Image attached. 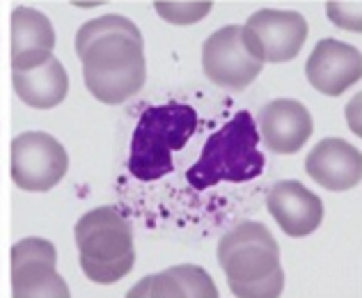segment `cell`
<instances>
[{
	"instance_id": "277c9868",
	"label": "cell",
	"mask_w": 362,
	"mask_h": 298,
	"mask_svg": "<svg viewBox=\"0 0 362 298\" xmlns=\"http://www.w3.org/2000/svg\"><path fill=\"white\" fill-rule=\"evenodd\" d=\"M197 129V113L186 103L151 105L140 115L131 138L129 170L140 181H156L175 170L179 151Z\"/></svg>"
},
{
	"instance_id": "ac0fdd59",
	"label": "cell",
	"mask_w": 362,
	"mask_h": 298,
	"mask_svg": "<svg viewBox=\"0 0 362 298\" xmlns=\"http://www.w3.org/2000/svg\"><path fill=\"white\" fill-rule=\"evenodd\" d=\"M328 16L335 21L339 28H346V30H360V12L351 14V5L349 3H328Z\"/></svg>"
},
{
	"instance_id": "9c48e42d",
	"label": "cell",
	"mask_w": 362,
	"mask_h": 298,
	"mask_svg": "<svg viewBox=\"0 0 362 298\" xmlns=\"http://www.w3.org/2000/svg\"><path fill=\"white\" fill-rule=\"evenodd\" d=\"M245 28L259 44L264 62L293 60L308 40L305 16L298 12H284V9H259L247 18Z\"/></svg>"
},
{
	"instance_id": "7c38bea8",
	"label": "cell",
	"mask_w": 362,
	"mask_h": 298,
	"mask_svg": "<svg viewBox=\"0 0 362 298\" xmlns=\"http://www.w3.org/2000/svg\"><path fill=\"white\" fill-rule=\"evenodd\" d=\"M305 170L323 188L349 190L360 184L362 154L346 140L326 138L310 151Z\"/></svg>"
},
{
	"instance_id": "8fae6325",
	"label": "cell",
	"mask_w": 362,
	"mask_h": 298,
	"mask_svg": "<svg viewBox=\"0 0 362 298\" xmlns=\"http://www.w3.org/2000/svg\"><path fill=\"white\" fill-rule=\"evenodd\" d=\"M312 115L300 101L275 99L259 113L264 145L275 154H296L312 136Z\"/></svg>"
},
{
	"instance_id": "8992f818",
	"label": "cell",
	"mask_w": 362,
	"mask_h": 298,
	"mask_svg": "<svg viewBox=\"0 0 362 298\" xmlns=\"http://www.w3.org/2000/svg\"><path fill=\"white\" fill-rule=\"evenodd\" d=\"M202 67L211 83L230 90H243L259 76L264 55L245 25H227L204 42Z\"/></svg>"
},
{
	"instance_id": "ba28073f",
	"label": "cell",
	"mask_w": 362,
	"mask_h": 298,
	"mask_svg": "<svg viewBox=\"0 0 362 298\" xmlns=\"http://www.w3.org/2000/svg\"><path fill=\"white\" fill-rule=\"evenodd\" d=\"M58 253L46 239H23L12 248V294L14 296H69L55 271Z\"/></svg>"
},
{
	"instance_id": "9a60e30c",
	"label": "cell",
	"mask_w": 362,
	"mask_h": 298,
	"mask_svg": "<svg viewBox=\"0 0 362 298\" xmlns=\"http://www.w3.org/2000/svg\"><path fill=\"white\" fill-rule=\"evenodd\" d=\"M12 85L16 97L23 103L46 110L64 101L66 90H69V79H66L62 62L51 55L30 69H12Z\"/></svg>"
},
{
	"instance_id": "30bf717a",
	"label": "cell",
	"mask_w": 362,
	"mask_h": 298,
	"mask_svg": "<svg viewBox=\"0 0 362 298\" xmlns=\"http://www.w3.org/2000/svg\"><path fill=\"white\" fill-rule=\"evenodd\" d=\"M305 74L314 90L328 94V97H339L341 92L360 81V51L337 40H321L308 57Z\"/></svg>"
},
{
	"instance_id": "3957f363",
	"label": "cell",
	"mask_w": 362,
	"mask_h": 298,
	"mask_svg": "<svg viewBox=\"0 0 362 298\" xmlns=\"http://www.w3.org/2000/svg\"><path fill=\"white\" fill-rule=\"evenodd\" d=\"M264 154L259 151V129L247 110L218 129L204 142V149L188 170L190 186L197 190L211 188L221 181H250L264 172Z\"/></svg>"
},
{
	"instance_id": "7a4b0ae2",
	"label": "cell",
	"mask_w": 362,
	"mask_h": 298,
	"mask_svg": "<svg viewBox=\"0 0 362 298\" xmlns=\"http://www.w3.org/2000/svg\"><path fill=\"white\" fill-rule=\"evenodd\" d=\"M218 262L234 296H280L284 271L280 248L262 223H241L218 243Z\"/></svg>"
},
{
	"instance_id": "5bb4252c",
	"label": "cell",
	"mask_w": 362,
	"mask_h": 298,
	"mask_svg": "<svg viewBox=\"0 0 362 298\" xmlns=\"http://www.w3.org/2000/svg\"><path fill=\"white\" fill-rule=\"evenodd\" d=\"M55 30L49 16L35 7H14L12 12V69L23 71L53 55Z\"/></svg>"
},
{
	"instance_id": "5b68a950",
	"label": "cell",
	"mask_w": 362,
	"mask_h": 298,
	"mask_svg": "<svg viewBox=\"0 0 362 298\" xmlns=\"http://www.w3.org/2000/svg\"><path fill=\"white\" fill-rule=\"evenodd\" d=\"M83 273L97 285L119 282L136 264L131 223L117 209L99 207L76 223Z\"/></svg>"
},
{
	"instance_id": "2e32d148",
	"label": "cell",
	"mask_w": 362,
	"mask_h": 298,
	"mask_svg": "<svg viewBox=\"0 0 362 298\" xmlns=\"http://www.w3.org/2000/svg\"><path fill=\"white\" fill-rule=\"evenodd\" d=\"M129 296H218V290L204 268L186 264L173 266L168 271L145 277L138 282Z\"/></svg>"
},
{
	"instance_id": "6da1fadb",
	"label": "cell",
	"mask_w": 362,
	"mask_h": 298,
	"mask_svg": "<svg viewBox=\"0 0 362 298\" xmlns=\"http://www.w3.org/2000/svg\"><path fill=\"white\" fill-rule=\"evenodd\" d=\"M142 46L138 25L119 14H106L81 28L76 35V53L94 99L115 105L142 90L147 79Z\"/></svg>"
},
{
	"instance_id": "4fadbf2b",
	"label": "cell",
	"mask_w": 362,
	"mask_h": 298,
	"mask_svg": "<svg viewBox=\"0 0 362 298\" xmlns=\"http://www.w3.org/2000/svg\"><path fill=\"white\" fill-rule=\"evenodd\" d=\"M271 216L278 220L284 234L308 236L321 225L323 205L319 195L305 188L300 181H278L266 197Z\"/></svg>"
},
{
	"instance_id": "e0dca14e",
	"label": "cell",
	"mask_w": 362,
	"mask_h": 298,
	"mask_svg": "<svg viewBox=\"0 0 362 298\" xmlns=\"http://www.w3.org/2000/svg\"><path fill=\"white\" fill-rule=\"evenodd\" d=\"M154 7L165 21L175 25L197 23L199 18H204L211 12V3H209V0H204V3H165V0H158Z\"/></svg>"
},
{
	"instance_id": "52a82bcc",
	"label": "cell",
	"mask_w": 362,
	"mask_h": 298,
	"mask_svg": "<svg viewBox=\"0 0 362 298\" xmlns=\"http://www.w3.org/2000/svg\"><path fill=\"white\" fill-rule=\"evenodd\" d=\"M69 168V156L44 131H28L12 140V179L21 190L46 193L58 186Z\"/></svg>"
}]
</instances>
